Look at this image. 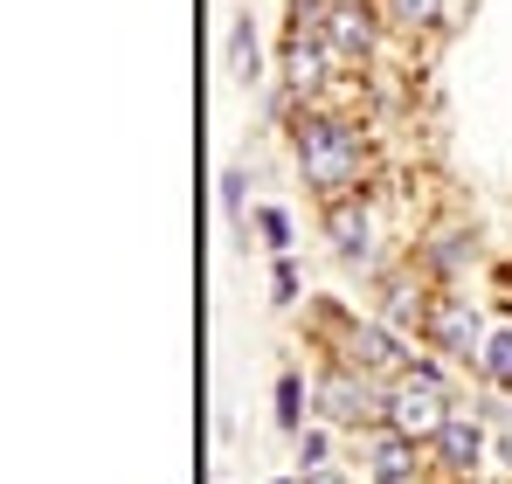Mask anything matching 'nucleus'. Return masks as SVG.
<instances>
[{"instance_id":"f257e3e1","label":"nucleus","mask_w":512,"mask_h":484,"mask_svg":"<svg viewBox=\"0 0 512 484\" xmlns=\"http://www.w3.org/2000/svg\"><path fill=\"white\" fill-rule=\"evenodd\" d=\"M291 153H298V173H305V187H312L319 201L360 194L367 160H374L360 118H346V111H333V104H312V111L291 118Z\"/></svg>"},{"instance_id":"f03ea898","label":"nucleus","mask_w":512,"mask_h":484,"mask_svg":"<svg viewBox=\"0 0 512 484\" xmlns=\"http://www.w3.org/2000/svg\"><path fill=\"white\" fill-rule=\"evenodd\" d=\"M312 415L346 429V436H360V429H374L388 415V381H374V374H360V367L326 353L319 374H312Z\"/></svg>"},{"instance_id":"7ed1b4c3","label":"nucleus","mask_w":512,"mask_h":484,"mask_svg":"<svg viewBox=\"0 0 512 484\" xmlns=\"http://www.w3.org/2000/svg\"><path fill=\"white\" fill-rule=\"evenodd\" d=\"M485 312H478V298H464V291H436V305H429L423 319V346L436 360H450V367H471L478 374V360H485Z\"/></svg>"},{"instance_id":"20e7f679","label":"nucleus","mask_w":512,"mask_h":484,"mask_svg":"<svg viewBox=\"0 0 512 484\" xmlns=\"http://www.w3.org/2000/svg\"><path fill=\"white\" fill-rule=\"evenodd\" d=\"M326 353L346 360V367H360V374H374V381H402V374H409V360H416V346H409L395 325L360 319V312L340 325V339H333Z\"/></svg>"},{"instance_id":"39448f33","label":"nucleus","mask_w":512,"mask_h":484,"mask_svg":"<svg viewBox=\"0 0 512 484\" xmlns=\"http://www.w3.org/2000/svg\"><path fill=\"white\" fill-rule=\"evenodd\" d=\"M457 415V388H436V381H423V374H402V381H388V429L395 436H409V443H436L443 436V422Z\"/></svg>"},{"instance_id":"423d86ee","label":"nucleus","mask_w":512,"mask_h":484,"mask_svg":"<svg viewBox=\"0 0 512 484\" xmlns=\"http://www.w3.org/2000/svg\"><path fill=\"white\" fill-rule=\"evenodd\" d=\"M485 450H492V415L457 402V415L443 422V436L429 443V471L450 478V484H471L478 471H485Z\"/></svg>"},{"instance_id":"0eeeda50","label":"nucleus","mask_w":512,"mask_h":484,"mask_svg":"<svg viewBox=\"0 0 512 484\" xmlns=\"http://www.w3.org/2000/svg\"><path fill=\"white\" fill-rule=\"evenodd\" d=\"M353 464H360V484H423L429 478V450L409 443V436H395L388 422L353 436Z\"/></svg>"},{"instance_id":"6e6552de","label":"nucleus","mask_w":512,"mask_h":484,"mask_svg":"<svg viewBox=\"0 0 512 484\" xmlns=\"http://www.w3.org/2000/svg\"><path fill=\"white\" fill-rule=\"evenodd\" d=\"M319 42L333 49L340 70H367V63L381 56V42H388V14H381V0H346V7H333V21H326Z\"/></svg>"},{"instance_id":"1a4fd4ad","label":"nucleus","mask_w":512,"mask_h":484,"mask_svg":"<svg viewBox=\"0 0 512 484\" xmlns=\"http://www.w3.org/2000/svg\"><path fill=\"white\" fill-rule=\"evenodd\" d=\"M319 229H326V242H333V256H340V263H353V270H374V277H381V263H374V242H381V229H374L367 194L319 201Z\"/></svg>"},{"instance_id":"9d476101","label":"nucleus","mask_w":512,"mask_h":484,"mask_svg":"<svg viewBox=\"0 0 512 484\" xmlns=\"http://www.w3.org/2000/svg\"><path fill=\"white\" fill-rule=\"evenodd\" d=\"M429 305H436V284L416 270V256H409V263H395V270H381V312H374L381 325H395L402 339H409V332L423 339Z\"/></svg>"},{"instance_id":"9b49d317","label":"nucleus","mask_w":512,"mask_h":484,"mask_svg":"<svg viewBox=\"0 0 512 484\" xmlns=\"http://www.w3.org/2000/svg\"><path fill=\"white\" fill-rule=\"evenodd\" d=\"M471 256H478V249H471V229H464V222H436V229L416 242V270H423L436 291H457V284L471 277Z\"/></svg>"},{"instance_id":"f8f14e48","label":"nucleus","mask_w":512,"mask_h":484,"mask_svg":"<svg viewBox=\"0 0 512 484\" xmlns=\"http://www.w3.org/2000/svg\"><path fill=\"white\" fill-rule=\"evenodd\" d=\"M333 49L319 42V35H284V90L312 111V104H326V83H333Z\"/></svg>"},{"instance_id":"ddd939ff","label":"nucleus","mask_w":512,"mask_h":484,"mask_svg":"<svg viewBox=\"0 0 512 484\" xmlns=\"http://www.w3.org/2000/svg\"><path fill=\"white\" fill-rule=\"evenodd\" d=\"M381 14H388V35H436L443 21H450V0H381Z\"/></svg>"},{"instance_id":"4468645a","label":"nucleus","mask_w":512,"mask_h":484,"mask_svg":"<svg viewBox=\"0 0 512 484\" xmlns=\"http://www.w3.org/2000/svg\"><path fill=\"white\" fill-rule=\"evenodd\" d=\"M305 415H312V388H305L298 367H284V374H277V429H284V436H305V429H312Z\"/></svg>"},{"instance_id":"2eb2a0df","label":"nucleus","mask_w":512,"mask_h":484,"mask_svg":"<svg viewBox=\"0 0 512 484\" xmlns=\"http://www.w3.org/2000/svg\"><path fill=\"white\" fill-rule=\"evenodd\" d=\"M478 374H485V388L512 395V325H499V332L485 339V360H478Z\"/></svg>"},{"instance_id":"dca6fc26","label":"nucleus","mask_w":512,"mask_h":484,"mask_svg":"<svg viewBox=\"0 0 512 484\" xmlns=\"http://www.w3.org/2000/svg\"><path fill=\"white\" fill-rule=\"evenodd\" d=\"M291 450H298V478L305 471H326L333 464V422H312L305 436H291Z\"/></svg>"},{"instance_id":"f3484780","label":"nucleus","mask_w":512,"mask_h":484,"mask_svg":"<svg viewBox=\"0 0 512 484\" xmlns=\"http://www.w3.org/2000/svg\"><path fill=\"white\" fill-rule=\"evenodd\" d=\"M229 70H236V83H256V70H263V49H256V28H250V21H236V28H229Z\"/></svg>"},{"instance_id":"a211bd4d","label":"nucleus","mask_w":512,"mask_h":484,"mask_svg":"<svg viewBox=\"0 0 512 484\" xmlns=\"http://www.w3.org/2000/svg\"><path fill=\"white\" fill-rule=\"evenodd\" d=\"M256 236L270 242L277 256H291V215L284 208H256Z\"/></svg>"},{"instance_id":"6ab92c4d","label":"nucleus","mask_w":512,"mask_h":484,"mask_svg":"<svg viewBox=\"0 0 512 484\" xmlns=\"http://www.w3.org/2000/svg\"><path fill=\"white\" fill-rule=\"evenodd\" d=\"M243 187H250V173H243V166H229V173H222V208H229V222H243V201H250Z\"/></svg>"},{"instance_id":"aec40b11","label":"nucleus","mask_w":512,"mask_h":484,"mask_svg":"<svg viewBox=\"0 0 512 484\" xmlns=\"http://www.w3.org/2000/svg\"><path fill=\"white\" fill-rule=\"evenodd\" d=\"M270 291H277V305H298V263H291V256H277V277H270Z\"/></svg>"},{"instance_id":"412c9836","label":"nucleus","mask_w":512,"mask_h":484,"mask_svg":"<svg viewBox=\"0 0 512 484\" xmlns=\"http://www.w3.org/2000/svg\"><path fill=\"white\" fill-rule=\"evenodd\" d=\"M298 484H360V478H346L340 464H326V471H305V478H298Z\"/></svg>"},{"instance_id":"4be33fe9","label":"nucleus","mask_w":512,"mask_h":484,"mask_svg":"<svg viewBox=\"0 0 512 484\" xmlns=\"http://www.w3.org/2000/svg\"><path fill=\"white\" fill-rule=\"evenodd\" d=\"M340 7H346V0H340Z\"/></svg>"}]
</instances>
